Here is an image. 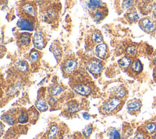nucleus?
I'll return each mask as SVG.
<instances>
[{"instance_id": "1", "label": "nucleus", "mask_w": 156, "mask_h": 139, "mask_svg": "<svg viewBox=\"0 0 156 139\" xmlns=\"http://www.w3.org/2000/svg\"><path fill=\"white\" fill-rule=\"evenodd\" d=\"M21 11L26 18L32 20L36 16L37 11L35 5L32 2H26L21 7Z\"/></svg>"}, {"instance_id": "2", "label": "nucleus", "mask_w": 156, "mask_h": 139, "mask_svg": "<svg viewBox=\"0 0 156 139\" xmlns=\"http://www.w3.org/2000/svg\"><path fill=\"white\" fill-rule=\"evenodd\" d=\"M121 103V101L114 98L107 101L103 106V110L105 113H110L115 110Z\"/></svg>"}, {"instance_id": "3", "label": "nucleus", "mask_w": 156, "mask_h": 139, "mask_svg": "<svg viewBox=\"0 0 156 139\" xmlns=\"http://www.w3.org/2000/svg\"><path fill=\"white\" fill-rule=\"evenodd\" d=\"M102 69L101 62L97 60H92L88 64V70L92 74H99L102 72Z\"/></svg>"}, {"instance_id": "4", "label": "nucleus", "mask_w": 156, "mask_h": 139, "mask_svg": "<svg viewBox=\"0 0 156 139\" xmlns=\"http://www.w3.org/2000/svg\"><path fill=\"white\" fill-rule=\"evenodd\" d=\"M33 43L34 46L39 49H41L45 46V39L41 32L38 31L35 33L33 38Z\"/></svg>"}, {"instance_id": "5", "label": "nucleus", "mask_w": 156, "mask_h": 139, "mask_svg": "<svg viewBox=\"0 0 156 139\" xmlns=\"http://www.w3.org/2000/svg\"><path fill=\"white\" fill-rule=\"evenodd\" d=\"M18 27L21 30H33L34 29V23L32 20H29L27 18H22L20 19L18 23Z\"/></svg>"}, {"instance_id": "6", "label": "nucleus", "mask_w": 156, "mask_h": 139, "mask_svg": "<svg viewBox=\"0 0 156 139\" xmlns=\"http://www.w3.org/2000/svg\"><path fill=\"white\" fill-rule=\"evenodd\" d=\"M73 89L77 93L82 95H84V96L89 95L91 91L90 87L85 84L77 85L73 87Z\"/></svg>"}, {"instance_id": "7", "label": "nucleus", "mask_w": 156, "mask_h": 139, "mask_svg": "<svg viewBox=\"0 0 156 139\" xmlns=\"http://www.w3.org/2000/svg\"><path fill=\"white\" fill-rule=\"evenodd\" d=\"M107 46L105 43H102L96 46L95 48V52L96 55L100 59H104L107 54Z\"/></svg>"}, {"instance_id": "8", "label": "nucleus", "mask_w": 156, "mask_h": 139, "mask_svg": "<svg viewBox=\"0 0 156 139\" xmlns=\"http://www.w3.org/2000/svg\"><path fill=\"white\" fill-rule=\"evenodd\" d=\"M76 66H77V62L73 59H69L66 62L64 65V68H63L64 72L68 74H71L76 69Z\"/></svg>"}, {"instance_id": "9", "label": "nucleus", "mask_w": 156, "mask_h": 139, "mask_svg": "<svg viewBox=\"0 0 156 139\" xmlns=\"http://www.w3.org/2000/svg\"><path fill=\"white\" fill-rule=\"evenodd\" d=\"M107 15V11L101 7L95 10L93 13V18L94 21L99 22L102 20Z\"/></svg>"}, {"instance_id": "10", "label": "nucleus", "mask_w": 156, "mask_h": 139, "mask_svg": "<svg viewBox=\"0 0 156 139\" xmlns=\"http://www.w3.org/2000/svg\"><path fill=\"white\" fill-rule=\"evenodd\" d=\"M58 15L57 12L54 9H49L44 14V20L48 22L53 21L57 18Z\"/></svg>"}, {"instance_id": "11", "label": "nucleus", "mask_w": 156, "mask_h": 139, "mask_svg": "<svg viewBox=\"0 0 156 139\" xmlns=\"http://www.w3.org/2000/svg\"><path fill=\"white\" fill-rule=\"evenodd\" d=\"M143 27L148 32H152L155 29V24L154 22L149 18H144L141 21Z\"/></svg>"}, {"instance_id": "12", "label": "nucleus", "mask_w": 156, "mask_h": 139, "mask_svg": "<svg viewBox=\"0 0 156 139\" xmlns=\"http://www.w3.org/2000/svg\"><path fill=\"white\" fill-rule=\"evenodd\" d=\"M30 40V34L28 33H23L20 37L19 42L21 46L26 47L29 45Z\"/></svg>"}, {"instance_id": "13", "label": "nucleus", "mask_w": 156, "mask_h": 139, "mask_svg": "<svg viewBox=\"0 0 156 139\" xmlns=\"http://www.w3.org/2000/svg\"><path fill=\"white\" fill-rule=\"evenodd\" d=\"M102 5V2L101 0H88V7L91 10H95Z\"/></svg>"}, {"instance_id": "14", "label": "nucleus", "mask_w": 156, "mask_h": 139, "mask_svg": "<svg viewBox=\"0 0 156 139\" xmlns=\"http://www.w3.org/2000/svg\"><path fill=\"white\" fill-rule=\"evenodd\" d=\"M35 105L37 108L40 111H45L48 109V105L46 102V101L43 98H41L37 101L35 102Z\"/></svg>"}, {"instance_id": "15", "label": "nucleus", "mask_w": 156, "mask_h": 139, "mask_svg": "<svg viewBox=\"0 0 156 139\" xmlns=\"http://www.w3.org/2000/svg\"><path fill=\"white\" fill-rule=\"evenodd\" d=\"M141 107V104L138 101H133L130 102L128 105H127V109L130 112H133V111H136L140 109Z\"/></svg>"}, {"instance_id": "16", "label": "nucleus", "mask_w": 156, "mask_h": 139, "mask_svg": "<svg viewBox=\"0 0 156 139\" xmlns=\"http://www.w3.org/2000/svg\"><path fill=\"white\" fill-rule=\"evenodd\" d=\"M118 63L121 67L127 68L130 64V59L127 57H124L118 61Z\"/></svg>"}, {"instance_id": "17", "label": "nucleus", "mask_w": 156, "mask_h": 139, "mask_svg": "<svg viewBox=\"0 0 156 139\" xmlns=\"http://www.w3.org/2000/svg\"><path fill=\"white\" fill-rule=\"evenodd\" d=\"M132 69L135 72H136V73L141 72L143 69V66L141 63L138 60H135L132 64Z\"/></svg>"}, {"instance_id": "18", "label": "nucleus", "mask_w": 156, "mask_h": 139, "mask_svg": "<svg viewBox=\"0 0 156 139\" xmlns=\"http://www.w3.org/2000/svg\"><path fill=\"white\" fill-rule=\"evenodd\" d=\"M91 38L92 40L97 43H101L103 40V37L101 35V34L98 31H95L91 35Z\"/></svg>"}, {"instance_id": "19", "label": "nucleus", "mask_w": 156, "mask_h": 139, "mask_svg": "<svg viewBox=\"0 0 156 139\" xmlns=\"http://www.w3.org/2000/svg\"><path fill=\"white\" fill-rule=\"evenodd\" d=\"M126 94V90L123 87H118L113 92V94L118 98H122Z\"/></svg>"}, {"instance_id": "20", "label": "nucleus", "mask_w": 156, "mask_h": 139, "mask_svg": "<svg viewBox=\"0 0 156 139\" xmlns=\"http://www.w3.org/2000/svg\"><path fill=\"white\" fill-rule=\"evenodd\" d=\"M58 131V128L55 125H52L50 129L48 135V139H53L55 137Z\"/></svg>"}, {"instance_id": "21", "label": "nucleus", "mask_w": 156, "mask_h": 139, "mask_svg": "<svg viewBox=\"0 0 156 139\" xmlns=\"http://www.w3.org/2000/svg\"><path fill=\"white\" fill-rule=\"evenodd\" d=\"M146 130L149 134H152L156 130V124L154 123H150L146 126Z\"/></svg>"}, {"instance_id": "22", "label": "nucleus", "mask_w": 156, "mask_h": 139, "mask_svg": "<svg viewBox=\"0 0 156 139\" xmlns=\"http://www.w3.org/2000/svg\"><path fill=\"white\" fill-rule=\"evenodd\" d=\"M136 0H124L122 4V7L124 9H128L132 7L136 2Z\"/></svg>"}, {"instance_id": "23", "label": "nucleus", "mask_w": 156, "mask_h": 139, "mask_svg": "<svg viewBox=\"0 0 156 139\" xmlns=\"http://www.w3.org/2000/svg\"><path fill=\"white\" fill-rule=\"evenodd\" d=\"M16 68L19 71H20L21 72H26L28 69L27 65L26 62L24 61L19 62L16 64Z\"/></svg>"}, {"instance_id": "24", "label": "nucleus", "mask_w": 156, "mask_h": 139, "mask_svg": "<svg viewBox=\"0 0 156 139\" xmlns=\"http://www.w3.org/2000/svg\"><path fill=\"white\" fill-rule=\"evenodd\" d=\"M51 48V51H52V52L54 55L56 59L60 58V56H61V51H60V49L56 45H52Z\"/></svg>"}, {"instance_id": "25", "label": "nucleus", "mask_w": 156, "mask_h": 139, "mask_svg": "<svg viewBox=\"0 0 156 139\" xmlns=\"http://www.w3.org/2000/svg\"><path fill=\"white\" fill-rule=\"evenodd\" d=\"M62 91V88L59 86H54L51 89L50 93L52 96H57Z\"/></svg>"}, {"instance_id": "26", "label": "nucleus", "mask_w": 156, "mask_h": 139, "mask_svg": "<svg viewBox=\"0 0 156 139\" xmlns=\"http://www.w3.org/2000/svg\"><path fill=\"white\" fill-rule=\"evenodd\" d=\"M27 121H28V115L26 112H24L20 115L18 118V122L21 124H24L27 123Z\"/></svg>"}, {"instance_id": "27", "label": "nucleus", "mask_w": 156, "mask_h": 139, "mask_svg": "<svg viewBox=\"0 0 156 139\" xmlns=\"http://www.w3.org/2000/svg\"><path fill=\"white\" fill-rule=\"evenodd\" d=\"M2 119L4 121H5L6 123H7L9 124H10V125H13L14 124V122H15V120H14V118L13 117L10 115H4L3 116H2Z\"/></svg>"}, {"instance_id": "28", "label": "nucleus", "mask_w": 156, "mask_h": 139, "mask_svg": "<svg viewBox=\"0 0 156 139\" xmlns=\"http://www.w3.org/2000/svg\"><path fill=\"white\" fill-rule=\"evenodd\" d=\"M92 131H93L92 126H87L86 127L84 128V129L83 130L82 132H83V135L85 137L87 138V137H88L91 135Z\"/></svg>"}, {"instance_id": "29", "label": "nucleus", "mask_w": 156, "mask_h": 139, "mask_svg": "<svg viewBox=\"0 0 156 139\" xmlns=\"http://www.w3.org/2000/svg\"><path fill=\"white\" fill-rule=\"evenodd\" d=\"M79 107V105L78 104L73 103V104H71L68 105V110L71 113H74L78 110Z\"/></svg>"}, {"instance_id": "30", "label": "nucleus", "mask_w": 156, "mask_h": 139, "mask_svg": "<svg viewBox=\"0 0 156 139\" xmlns=\"http://www.w3.org/2000/svg\"><path fill=\"white\" fill-rule=\"evenodd\" d=\"M39 54L38 52L37 51H33L30 52L29 55V59L32 62H35L38 59Z\"/></svg>"}, {"instance_id": "31", "label": "nucleus", "mask_w": 156, "mask_h": 139, "mask_svg": "<svg viewBox=\"0 0 156 139\" xmlns=\"http://www.w3.org/2000/svg\"><path fill=\"white\" fill-rule=\"evenodd\" d=\"M127 17L130 21H135L139 19V16L136 12H131L128 13Z\"/></svg>"}, {"instance_id": "32", "label": "nucleus", "mask_w": 156, "mask_h": 139, "mask_svg": "<svg viewBox=\"0 0 156 139\" xmlns=\"http://www.w3.org/2000/svg\"><path fill=\"white\" fill-rule=\"evenodd\" d=\"M110 137L112 139H121V136L118 131L116 130H113L110 133Z\"/></svg>"}, {"instance_id": "33", "label": "nucleus", "mask_w": 156, "mask_h": 139, "mask_svg": "<svg viewBox=\"0 0 156 139\" xmlns=\"http://www.w3.org/2000/svg\"><path fill=\"white\" fill-rule=\"evenodd\" d=\"M127 52L129 54H130L131 55H134L136 53V48L135 46H130L127 48Z\"/></svg>"}, {"instance_id": "34", "label": "nucleus", "mask_w": 156, "mask_h": 139, "mask_svg": "<svg viewBox=\"0 0 156 139\" xmlns=\"http://www.w3.org/2000/svg\"><path fill=\"white\" fill-rule=\"evenodd\" d=\"M133 139H146V135L142 132H139L136 134Z\"/></svg>"}, {"instance_id": "35", "label": "nucleus", "mask_w": 156, "mask_h": 139, "mask_svg": "<svg viewBox=\"0 0 156 139\" xmlns=\"http://www.w3.org/2000/svg\"><path fill=\"white\" fill-rule=\"evenodd\" d=\"M49 104H50V105H51V106H52V105H55V104H56V101H55V99L54 98H51L50 99H49Z\"/></svg>"}, {"instance_id": "36", "label": "nucleus", "mask_w": 156, "mask_h": 139, "mask_svg": "<svg viewBox=\"0 0 156 139\" xmlns=\"http://www.w3.org/2000/svg\"><path fill=\"white\" fill-rule=\"evenodd\" d=\"M83 117L85 119H89L90 118V115L88 113L85 112V113H83Z\"/></svg>"}, {"instance_id": "37", "label": "nucleus", "mask_w": 156, "mask_h": 139, "mask_svg": "<svg viewBox=\"0 0 156 139\" xmlns=\"http://www.w3.org/2000/svg\"><path fill=\"white\" fill-rule=\"evenodd\" d=\"M153 13H154V15H155V16L156 17V4H155V5H154V6Z\"/></svg>"}, {"instance_id": "38", "label": "nucleus", "mask_w": 156, "mask_h": 139, "mask_svg": "<svg viewBox=\"0 0 156 139\" xmlns=\"http://www.w3.org/2000/svg\"><path fill=\"white\" fill-rule=\"evenodd\" d=\"M153 60L154 62V63L156 64V54L154 55V57H153Z\"/></svg>"}, {"instance_id": "39", "label": "nucleus", "mask_w": 156, "mask_h": 139, "mask_svg": "<svg viewBox=\"0 0 156 139\" xmlns=\"http://www.w3.org/2000/svg\"><path fill=\"white\" fill-rule=\"evenodd\" d=\"M154 139H156V135H155V137H154Z\"/></svg>"}, {"instance_id": "40", "label": "nucleus", "mask_w": 156, "mask_h": 139, "mask_svg": "<svg viewBox=\"0 0 156 139\" xmlns=\"http://www.w3.org/2000/svg\"><path fill=\"white\" fill-rule=\"evenodd\" d=\"M155 76H156V71H155Z\"/></svg>"}, {"instance_id": "41", "label": "nucleus", "mask_w": 156, "mask_h": 139, "mask_svg": "<svg viewBox=\"0 0 156 139\" xmlns=\"http://www.w3.org/2000/svg\"><path fill=\"white\" fill-rule=\"evenodd\" d=\"M65 138H64V139H65ZM66 139H68V138H66Z\"/></svg>"}]
</instances>
